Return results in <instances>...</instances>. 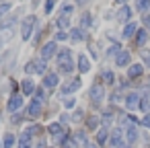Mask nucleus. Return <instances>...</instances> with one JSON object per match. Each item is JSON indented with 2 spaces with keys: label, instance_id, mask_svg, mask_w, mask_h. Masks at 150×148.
Instances as JSON below:
<instances>
[{
  "label": "nucleus",
  "instance_id": "f03ea898",
  "mask_svg": "<svg viewBox=\"0 0 150 148\" xmlns=\"http://www.w3.org/2000/svg\"><path fill=\"white\" fill-rule=\"evenodd\" d=\"M103 97H105V89H103V84L101 82H95L93 86H91V91H88V99L93 101V103H101L103 101Z\"/></svg>",
  "mask_w": 150,
  "mask_h": 148
},
{
  "label": "nucleus",
  "instance_id": "c9c22d12",
  "mask_svg": "<svg viewBox=\"0 0 150 148\" xmlns=\"http://www.w3.org/2000/svg\"><path fill=\"white\" fill-rule=\"evenodd\" d=\"M74 105H76V99H72V97H66V99H64V107H66V109H70V107H74Z\"/></svg>",
  "mask_w": 150,
  "mask_h": 148
},
{
  "label": "nucleus",
  "instance_id": "a211bd4d",
  "mask_svg": "<svg viewBox=\"0 0 150 148\" xmlns=\"http://www.w3.org/2000/svg\"><path fill=\"white\" fill-rule=\"evenodd\" d=\"M115 64L117 66H127L129 64V52H119L115 56Z\"/></svg>",
  "mask_w": 150,
  "mask_h": 148
},
{
  "label": "nucleus",
  "instance_id": "f257e3e1",
  "mask_svg": "<svg viewBox=\"0 0 150 148\" xmlns=\"http://www.w3.org/2000/svg\"><path fill=\"white\" fill-rule=\"evenodd\" d=\"M58 66H60V70H62L64 74H70V72L74 70V64H72V60H70V50H62V52L58 54Z\"/></svg>",
  "mask_w": 150,
  "mask_h": 148
},
{
  "label": "nucleus",
  "instance_id": "39448f33",
  "mask_svg": "<svg viewBox=\"0 0 150 148\" xmlns=\"http://www.w3.org/2000/svg\"><path fill=\"white\" fill-rule=\"evenodd\" d=\"M21 105H23V97H21L19 93H13L11 99H8V103H6V109H8L11 113H15V111L21 109Z\"/></svg>",
  "mask_w": 150,
  "mask_h": 148
},
{
  "label": "nucleus",
  "instance_id": "473e14b6",
  "mask_svg": "<svg viewBox=\"0 0 150 148\" xmlns=\"http://www.w3.org/2000/svg\"><path fill=\"white\" fill-rule=\"evenodd\" d=\"M72 136H74V138L78 140V144H80V142H82V144L86 142V134H84V132H74Z\"/></svg>",
  "mask_w": 150,
  "mask_h": 148
},
{
  "label": "nucleus",
  "instance_id": "c85d7f7f",
  "mask_svg": "<svg viewBox=\"0 0 150 148\" xmlns=\"http://www.w3.org/2000/svg\"><path fill=\"white\" fill-rule=\"evenodd\" d=\"M103 80H105L107 84H113V82H115V74H113L111 70H105V72H103Z\"/></svg>",
  "mask_w": 150,
  "mask_h": 148
},
{
  "label": "nucleus",
  "instance_id": "c756f323",
  "mask_svg": "<svg viewBox=\"0 0 150 148\" xmlns=\"http://www.w3.org/2000/svg\"><path fill=\"white\" fill-rule=\"evenodd\" d=\"M136 6H138L142 13H146V11L150 8V0H136Z\"/></svg>",
  "mask_w": 150,
  "mask_h": 148
},
{
  "label": "nucleus",
  "instance_id": "0eeeda50",
  "mask_svg": "<svg viewBox=\"0 0 150 148\" xmlns=\"http://www.w3.org/2000/svg\"><path fill=\"white\" fill-rule=\"evenodd\" d=\"M56 50H58V47H56V41H47V43L41 47V58H43L45 62L52 60V58L56 56Z\"/></svg>",
  "mask_w": 150,
  "mask_h": 148
},
{
  "label": "nucleus",
  "instance_id": "9b49d317",
  "mask_svg": "<svg viewBox=\"0 0 150 148\" xmlns=\"http://www.w3.org/2000/svg\"><path fill=\"white\" fill-rule=\"evenodd\" d=\"M138 105H140V95H138V93H129V95L125 97V107L132 111V109H136Z\"/></svg>",
  "mask_w": 150,
  "mask_h": 148
},
{
  "label": "nucleus",
  "instance_id": "c03bdc74",
  "mask_svg": "<svg viewBox=\"0 0 150 148\" xmlns=\"http://www.w3.org/2000/svg\"><path fill=\"white\" fill-rule=\"evenodd\" d=\"M119 101V93H111V103H117Z\"/></svg>",
  "mask_w": 150,
  "mask_h": 148
},
{
  "label": "nucleus",
  "instance_id": "423d86ee",
  "mask_svg": "<svg viewBox=\"0 0 150 148\" xmlns=\"http://www.w3.org/2000/svg\"><path fill=\"white\" fill-rule=\"evenodd\" d=\"M80 86H82V82H80V78H74V80H70V82H66V84L62 86V91H60V93H62V97H64V95H72V93H76V91H78Z\"/></svg>",
  "mask_w": 150,
  "mask_h": 148
},
{
  "label": "nucleus",
  "instance_id": "5701e85b",
  "mask_svg": "<svg viewBox=\"0 0 150 148\" xmlns=\"http://www.w3.org/2000/svg\"><path fill=\"white\" fill-rule=\"evenodd\" d=\"M140 109H142L144 113H150V95H148V93L140 99Z\"/></svg>",
  "mask_w": 150,
  "mask_h": 148
},
{
  "label": "nucleus",
  "instance_id": "bb28decb",
  "mask_svg": "<svg viewBox=\"0 0 150 148\" xmlns=\"http://www.w3.org/2000/svg\"><path fill=\"white\" fill-rule=\"evenodd\" d=\"M64 148H78V140L74 136H68L66 142H64Z\"/></svg>",
  "mask_w": 150,
  "mask_h": 148
},
{
  "label": "nucleus",
  "instance_id": "4c0bfd02",
  "mask_svg": "<svg viewBox=\"0 0 150 148\" xmlns=\"http://www.w3.org/2000/svg\"><path fill=\"white\" fill-rule=\"evenodd\" d=\"M11 11V2H4V4H0V17H2V15H6Z\"/></svg>",
  "mask_w": 150,
  "mask_h": 148
},
{
  "label": "nucleus",
  "instance_id": "6ab92c4d",
  "mask_svg": "<svg viewBox=\"0 0 150 148\" xmlns=\"http://www.w3.org/2000/svg\"><path fill=\"white\" fill-rule=\"evenodd\" d=\"M19 148H31V134L25 130L19 138Z\"/></svg>",
  "mask_w": 150,
  "mask_h": 148
},
{
  "label": "nucleus",
  "instance_id": "e433bc0d",
  "mask_svg": "<svg viewBox=\"0 0 150 148\" xmlns=\"http://www.w3.org/2000/svg\"><path fill=\"white\" fill-rule=\"evenodd\" d=\"M54 4H56V0H47V2H45V6H43V11L50 15V13L54 11Z\"/></svg>",
  "mask_w": 150,
  "mask_h": 148
},
{
  "label": "nucleus",
  "instance_id": "412c9836",
  "mask_svg": "<svg viewBox=\"0 0 150 148\" xmlns=\"http://www.w3.org/2000/svg\"><path fill=\"white\" fill-rule=\"evenodd\" d=\"M109 140V130L107 127H99V132H97V144L101 146V144H105Z\"/></svg>",
  "mask_w": 150,
  "mask_h": 148
},
{
  "label": "nucleus",
  "instance_id": "9d476101",
  "mask_svg": "<svg viewBox=\"0 0 150 148\" xmlns=\"http://www.w3.org/2000/svg\"><path fill=\"white\" fill-rule=\"evenodd\" d=\"M21 91H23V95H33L35 93V82L31 80V78H25V80H21Z\"/></svg>",
  "mask_w": 150,
  "mask_h": 148
},
{
  "label": "nucleus",
  "instance_id": "a18cd8bd",
  "mask_svg": "<svg viewBox=\"0 0 150 148\" xmlns=\"http://www.w3.org/2000/svg\"><path fill=\"white\" fill-rule=\"evenodd\" d=\"M19 121H21V115L15 113V115H13V123H19Z\"/></svg>",
  "mask_w": 150,
  "mask_h": 148
},
{
  "label": "nucleus",
  "instance_id": "ddd939ff",
  "mask_svg": "<svg viewBox=\"0 0 150 148\" xmlns=\"http://www.w3.org/2000/svg\"><path fill=\"white\" fill-rule=\"evenodd\" d=\"M33 68H35V74H45V72H47V62H45L43 58L33 60Z\"/></svg>",
  "mask_w": 150,
  "mask_h": 148
},
{
  "label": "nucleus",
  "instance_id": "3c124183",
  "mask_svg": "<svg viewBox=\"0 0 150 148\" xmlns=\"http://www.w3.org/2000/svg\"><path fill=\"white\" fill-rule=\"evenodd\" d=\"M117 148H129V144H119Z\"/></svg>",
  "mask_w": 150,
  "mask_h": 148
},
{
  "label": "nucleus",
  "instance_id": "72a5a7b5",
  "mask_svg": "<svg viewBox=\"0 0 150 148\" xmlns=\"http://www.w3.org/2000/svg\"><path fill=\"white\" fill-rule=\"evenodd\" d=\"M56 39H58V41H66V39H70V35H68L66 31L60 29V33H56Z\"/></svg>",
  "mask_w": 150,
  "mask_h": 148
},
{
  "label": "nucleus",
  "instance_id": "aec40b11",
  "mask_svg": "<svg viewBox=\"0 0 150 148\" xmlns=\"http://www.w3.org/2000/svg\"><path fill=\"white\" fill-rule=\"evenodd\" d=\"M78 70H80V74H84V72H88L91 70V64H88V58L86 56H80L78 58V66H76Z\"/></svg>",
  "mask_w": 150,
  "mask_h": 148
},
{
  "label": "nucleus",
  "instance_id": "b1692460",
  "mask_svg": "<svg viewBox=\"0 0 150 148\" xmlns=\"http://www.w3.org/2000/svg\"><path fill=\"white\" fill-rule=\"evenodd\" d=\"M47 132H50L52 136H58V134H62L64 130H62V123H50V125H47Z\"/></svg>",
  "mask_w": 150,
  "mask_h": 148
},
{
  "label": "nucleus",
  "instance_id": "ea45409f",
  "mask_svg": "<svg viewBox=\"0 0 150 148\" xmlns=\"http://www.w3.org/2000/svg\"><path fill=\"white\" fill-rule=\"evenodd\" d=\"M119 52H121V47H119V43H113V45H111V50H109V54H111V56H113V54L117 56Z\"/></svg>",
  "mask_w": 150,
  "mask_h": 148
},
{
  "label": "nucleus",
  "instance_id": "1a4fd4ad",
  "mask_svg": "<svg viewBox=\"0 0 150 148\" xmlns=\"http://www.w3.org/2000/svg\"><path fill=\"white\" fill-rule=\"evenodd\" d=\"M125 140H127V144H134L138 140V127H136V123H129L125 127Z\"/></svg>",
  "mask_w": 150,
  "mask_h": 148
},
{
  "label": "nucleus",
  "instance_id": "58836bf2",
  "mask_svg": "<svg viewBox=\"0 0 150 148\" xmlns=\"http://www.w3.org/2000/svg\"><path fill=\"white\" fill-rule=\"evenodd\" d=\"M142 23H144V29L150 31V15H144V17H142Z\"/></svg>",
  "mask_w": 150,
  "mask_h": 148
},
{
  "label": "nucleus",
  "instance_id": "a19ab883",
  "mask_svg": "<svg viewBox=\"0 0 150 148\" xmlns=\"http://www.w3.org/2000/svg\"><path fill=\"white\" fill-rule=\"evenodd\" d=\"M25 72H27V74H35V68H33V60H31V62H27V66H25Z\"/></svg>",
  "mask_w": 150,
  "mask_h": 148
},
{
  "label": "nucleus",
  "instance_id": "2eb2a0df",
  "mask_svg": "<svg viewBox=\"0 0 150 148\" xmlns=\"http://www.w3.org/2000/svg\"><path fill=\"white\" fill-rule=\"evenodd\" d=\"M136 33H138V27H136V23H132V21H129V23L123 27V33H121V35H123L125 39H129V37H134Z\"/></svg>",
  "mask_w": 150,
  "mask_h": 148
},
{
  "label": "nucleus",
  "instance_id": "603ef678",
  "mask_svg": "<svg viewBox=\"0 0 150 148\" xmlns=\"http://www.w3.org/2000/svg\"><path fill=\"white\" fill-rule=\"evenodd\" d=\"M115 2H119V4H125V0H115Z\"/></svg>",
  "mask_w": 150,
  "mask_h": 148
},
{
  "label": "nucleus",
  "instance_id": "79ce46f5",
  "mask_svg": "<svg viewBox=\"0 0 150 148\" xmlns=\"http://www.w3.org/2000/svg\"><path fill=\"white\" fill-rule=\"evenodd\" d=\"M142 125H144V127H150V113H146V115L142 117Z\"/></svg>",
  "mask_w": 150,
  "mask_h": 148
},
{
  "label": "nucleus",
  "instance_id": "f8f14e48",
  "mask_svg": "<svg viewBox=\"0 0 150 148\" xmlns=\"http://www.w3.org/2000/svg\"><path fill=\"white\" fill-rule=\"evenodd\" d=\"M70 39H72V41H84V39H86V33H84V29H82V27H76V29H72V31H70Z\"/></svg>",
  "mask_w": 150,
  "mask_h": 148
},
{
  "label": "nucleus",
  "instance_id": "6e6552de",
  "mask_svg": "<svg viewBox=\"0 0 150 148\" xmlns=\"http://www.w3.org/2000/svg\"><path fill=\"white\" fill-rule=\"evenodd\" d=\"M58 74L56 72H50V74H45V78H43V89H47V91H52V89H56L58 86Z\"/></svg>",
  "mask_w": 150,
  "mask_h": 148
},
{
  "label": "nucleus",
  "instance_id": "f704fd0d",
  "mask_svg": "<svg viewBox=\"0 0 150 148\" xmlns=\"http://www.w3.org/2000/svg\"><path fill=\"white\" fill-rule=\"evenodd\" d=\"M35 99L43 103V99H45V91H43V89H35Z\"/></svg>",
  "mask_w": 150,
  "mask_h": 148
},
{
  "label": "nucleus",
  "instance_id": "f3484780",
  "mask_svg": "<svg viewBox=\"0 0 150 148\" xmlns=\"http://www.w3.org/2000/svg\"><path fill=\"white\" fill-rule=\"evenodd\" d=\"M117 19H119V21H129V19H132V8L123 4V6L117 11Z\"/></svg>",
  "mask_w": 150,
  "mask_h": 148
},
{
  "label": "nucleus",
  "instance_id": "7ed1b4c3",
  "mask_svg": "<svg viewBox=\"0 0 150 148\" xmlns=\"http://www.w3.org/2000/svg\"><path fill=\"white\" fill-rule=\"evenodd\" d=\"M41 113H43L41 101L33 99V101L29 103V107H27V117H29V119H37V117H41Z\"/></svg>",
  "mask_w": 150,
  "mask_h": 148
},
{
  "label": "nucleus",
  "instance_id": "de8ad7c7",
  "mask_svg": "<svg viewBox=\"0 0 150 148\" xmlns=\"http://www.w3.org/2000/svg\"><path fill=\"white\" fill-rule=\"evenodd\" d=\"M144 58H146V66L150 68V54H144Z\"/></svg>",
  "mask_w": 150,
  "mask_h": 148
},
{
  "label": "nucleus",
  "instance_id": "7c9ffc66",
  "mask_svg": "<svg viewBox=\"0 0 150 148\" xmlns=\"http://www.w3.org/2000/svg\"><path fill=\"white\" fill-rule=\"evenodd\" d=\"M93 23V19H91V15H82V19H80V27L84 29V27H88Z\"/></svg>",
  "mask_w": 150,
  "mask_h": 148
},
{
  "label": "nucleus",
  "instance_id": "864d4df0",
  "mask_svg": "<svg viewBox=\"0 0 150 148\" xmlns=\"http://www.w3.org/2000/svg\"><path fill=\"white\" fill-rule=\"evenodd\" d=\"M146 84H148V86H150V76H148V78H146Z\"/></svg>",
  "mask_w": 150,
  "mask_h": 148
},
{
  "label": "nucleus",
  "instance_id": "2f4dec72",
  "mask_svg": "<svg viewBox=\"0 0 150 148\" xmlns=\"http://www.w3.org/2000/svg\"><path fill=\"white\" fill-rule=\"evenodd\" d=\"M82 117H84V111H82V109H76V111L72 113V121H80Z\"/></svg>",
  "mask_w": 150,
  "mask_h": 148
},
{
  "label": "nucleus",
  "instance_id": "cd10ccee",
  "mask_svg": "<svg viewBox=\"0 0 150 148\" xmlns=\"http://www.w3.org/2000/svg\"><path fill=\"white\" fill-rule=\"evenodd\" d=\"M144 41H146V29H140L136 33V43L138 45H144Z\"/></svg>",
  "mask_w": 150,
  "mask_h": 148
},
{
  "label": "nucleus",
  "instance_id": "20e7f679",
  "mask_svg": "<svg viewBox=\"0 0 150 148\" xmlns=\"http://www.w3.org/2000/svg\"><path fill=\"white\" fill-rule=\"evenodd\" d=\"M33 27H35V17H27L25 21H23V27H21V37L27 41V39H31V31H33Z\"/></svg>",
  "mask_w": 150,
  "mask_h": 148
},
{
  "label": "nucleus",
  "instance_id": "37998d69",
  "mask_svg": "<svg viewBox=\"0 0 150 148\" xmlns=\"http://www.w3.org/2000/svg\"><path fill=\"white\" fill-rule=\"evenodd\" d=\"M27 132H29V134L33 136V134H39V132H41V127H39V125H31V127H29Z\"/></svg>",
  "mask_w": 150,
  "mask_h": 148
},
{
  "label": "nucleus",
  "instance_id": "5fc2aeb1",
  "mask_svg": "<svg viewBox=\"0 0 150 148\" xmlns=\"http://www.w3.org/2000/svg\"><path fill=\"white\" fill-rule=\"evenodd\" d=\"M47 148H54V146H47Z\"/></svg>",
  "mask_w": 150,
  "mask_h": 148
},
{
  "label": "nucleus",
  "instance_id": "393cba45",
  "mask_svg": "<svg viewBox=\"0 0 150 148\" xmlns=\"http://www.w3.org/2000/svg\"><path fill=\"white\" fill-rule=\"evenodd\" d=\"M15 146V134H6L2 140V148H13Z\"/></svg>",
  "mask_w": 150,
  "mask_h": 148
},
{
  "label": "nucleus",
  "instance_id": "8fccbe9b",
  "mask_svg": "<svg viewBox=\"0 0 150 148\" xmlns=\"http://www.w3.org/2000/svg\"><path fill=\"white\" fill-rule=\"evenodd\" d=\"M88 0H76V4H86Z\"/></svg>",
  "mask_w": 150,
  "mask_h": 148
},
{
  "label": "nucleus",
  "instance_id": "a878e982",
  "mask_svg": "<svg viewBox=\"0 0 150 148\" xmlns=\"http://www.w3.org/2000/svg\"><path fill=\"white\" fill-rule=\"evenodd\" d=\"M99 125H101V117H99V115L88 117V127H91V130H97Z\"/></svg>",
  "mask_w": 150,
  "mask_h": 148
},
{
  "label": "nucleus",
  "instance_id": "4468645a",
  "mask_svg": "<svg viewBox=\"0 0 150 148\" xmlns=\"http://www.w3.org/2000/svg\"><path fill=\"white\" fill-rule=\"evenodd\" d=\"M142 72H144L142 64H132L127 68V78H138V76H142Z\"/></svg>",
  "mask_w": 150,
  "mask_h": 148
},
{
  "label": "nucleus",
  "instance_id": "09e8293b",
  "mask_svg": "<svg viewBox=\"0 0 150 148\" xmlns=\"http://www.w3.org/2000/svg\"><path fill=\"white\" fill-rule=\"evenodd\" d=\"M84 148H99V144H86Z\"/></svg>",
  "mask_w": 150,
  "mask_h": 148
},
{
  "label": "nucleus",
  "instance_id": "dca6fc26",
  "mask_svg": "<svg viewBox=\"0 0 150 148\" xmlns=\"http://www.w3.org/2000/svg\"><path fill=\"white\" fill-rule=\"evenodd\" d=\"M109 144H111V148H117V146L121 144V130H113V132H111Z\"/></svg>",
  "mask_w": 150,
  "mask_h": 148
},
{
  "label": "nucleus",
  "instance_id": "49530a36",
  "mask_svg": "<svg viewBox=\"0 0 150 148\" xmlns=\"http://www.w3.org/2000/svg\"><path fill=\"white\" fill-rule=\"evenodd\" d=\"M60 121H62V123H66V121H70V117H68V113H64V115L60 117Z\"/></svg>",
  "mask_w": 150,
  "mask_h": 148
},
{
  "label": "nucleus",
  "instance_id": "4be33fe9",
  "mask_svg": "<svg viewBox=\"0 0 150 148\" xmlns=\"http://www.w3.org/2000/svg\"><path fill=\"white\" fill-rule=\"evenodd\" d=\"M68 25H70V15L62 13V15L58 17V27H60L62 31H66V29H68Z\"/></svg>",
  "mask_w": 150,
  "mask_h": 148
}]
</instances>
